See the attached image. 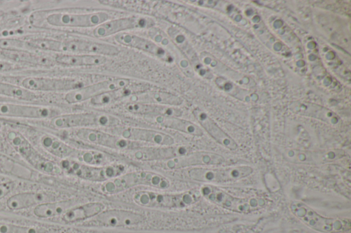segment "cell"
Instances as JSON below:
<instances>
[{
    "label": "cell",
    "instance_id": "cell-1",
    "mask_svg": "<svg viewBox=\"0 0 351 233\" xmlns=\"http://www.w3.org/2000/svg\"><path fill=\"white\" fill-rule=\"evenodd\" d=\"M171 181L166 176L152 171L138 170L125 172L117 177L102 182L101 190L104 193L117 195L131 189L145 187L157 190H167Z\"/></svg>",
    "mask_w": 351,
    "mask_h": 233
},
{
    "label": "cell",
    "instance_id": "cell-2",
    "mask_svg": "<svg viewBox=\"0 0 351 233\" xmlns=\"http://www.w3.org/2000/svg\"><path fill=\"white\" fill-rule=\"evenodd\" d=\"M130 200L134 204L148 208L176 209L191 205L195 196L189 191L163 192L141 189L130 193Z\"/></svg>",
    "mask_w": 351,
    "mask_h": 233
},
{
    "label": "cell",
    "instance_id": "cell-3",
    "mask_svg": "<svg viewBox=\"0 0 351 233\" xmlns=\"http://www.w3.org/2000/svg\"><path fill=\"white\" fill-rule=\"evenodd\" d=\"M177 175L208 184L234 182L250 176L253 169L247 165L226 167H196L174 171Z\"/></svg>",
    "mask_w": 351,
    "mask_h": 233
},
{
    "label": "cell",
    "instance_id": "cell-4",
    "mask_svg": "<svg viewBox=\"0 0 351 233\" xmlns=\"http://www.w3.org/2000/svg\"><path fill=\"white\" fill-rule=\"evenodd\" d=\"M68 174L91 181L104 182L126 172L124 165L112 163L104 166L90 165L75 159H63L60 165Z\"/></svg>",
    "mask_w": 351,
    "mask_h": 233
},
{
    "label": "cell",
    "instance_id": "cell-5",
    "mask_svg": "<svg viewBox=\"0 0 351 233\" xmlns=\"http://www.w3.org/2000/svg\"><path fill=\"white\" fill-rule=\"evenodd\" d=\"M200 191L210 202L233 212L247 213L256 210L265 205V200L261 197H235L211 184L203 186Z\"/></svg>",
    "mask_w": 351,
    "mask_h": 233
},
{
    "label": "cell",
    "instance_id": "cell-6",
    "mask_svg": "<svg viewBox=\"0 0 351 233\" xmlns=\"http://www.w3.org/2000/svg\"><path fill=\"white\" fill-rule=\"evenodd\" d=\"M49 124L56 128H81L95 126L112 128L119 126L120 120L104 113H75L55 116L50 119Z\"/></svg>",
    "mask_w": 351,
    "mask_h": 233
},
{
    "label": "cell",
    "instance_id": "cell-7",
    "mask_svg": "<svg viewBox=\"0 0 351 233\" xmlns=\"http://www.w3.org/2000/svg\"><path fill=\"white\" fill-rule=\"evenodd\" d=\"M290 210L302 223L316 231L337 232L349 228V223L346 220L324 217L302 202H293Z\"/></svg>",
    "mask_w": 351,
    "mask_h": 233
},
{
    "label": "cell",
    "instance_id": "cell-8",
    "mask_svg": "<svg viewBox=\"0 0 351 233\" xmlns=\"http://www.w3.org/2000/svg\"><path fill=\"white\" fill-rule=\"evenodd\" d=\"M146 215L123 209L104 210L96 216L82 222L87 227L133 228L145 224Z\"/></svg>",
    "mask_w": 351,
    "mask_h": 233
},
{
    "label": "cell",
    "instance_id": "cell-9",
    "mask_svg": "<svg viewBox=\"0 0 351 233\" xmlns=\"http://www.w3.org/2000/svg\"><path fill=\"white\" fill-rule=\"evenodd\" d=\"M74 135L82 142L125 152L148 146L93 128H77Z\"/></svg>",
    "mask_w": 351,
    "mask_h": 233
},
{
    "label": "cell",
    "instance_id": "cell-10",
    "mask_svg": "<svg viewBox=\"0 0 351 233\" xmlns=\"http://www.w3.org/2000/svg\"><path fill=\"white\" fill-rule=\"evenodd\" d=\"M112 14L106 11L84 13L56 12L47 17L51 25L66 27H93L110 20Z\"/></svg>",
    "mask_w": 351,
    "mask_h": 233
},
{
    "label": "cell",
    "instance_id": "cell-11",
    "mask_svg": "<svg viewBox=\"0 0 351 233\" xmlns=\"http://www.w3.org/2000/svg\"><path fill=\"white\" fill-rule=\"evenodd\" d=\"M7 138L16 151L38 170L51 174H60L62 172L60 166L39 154L19 133L10 131Z\"/></svg>",
    "mask_w": 351,
    "mask_h": 233
},
{
    "label": "cell",
    "instance_id": "cell-12",
    "mask_svg": "<svg viewBox=\"0 0 351 233\" xmlns=\"http://www.w3.org/2000/svg\"><path fill=\"white\" fill-rule=\"evenodd\" d=\"M111 133L128 140L149 146H171L175 144L174 138L164 132L154 129L117 126L112 128Z\"/></svg>",
    "mask_w": 351,
    "mask_h": 233
},
{
    "label": "cell",
    "instance_id": "cell-13",
    "mask_svg": "<svg viewBox=\"0 0 351 233\" xmlns=\"http://www.w3.org/2000/svg\"><path fill=\"white\" fill-rule=\"evenodd\" d=\"M223 158L217 154L195 152L174 157L173 159L155 162L156 167L167 171H176L191 167L214 165L222 163Z\"/></svg>",
    "mask_w": 351,
    "mask_h": 233
},
{
    "label": "cell",
    "instance_id": "cell-14",
    "mask_svg": "<svg viewBox=\"0 0 351 233\" xmlns=\"http://www.w3.org/2000/svg\"><path fill=\"white\" fill-rule=\"evenodd\" d=\"M130 84L131 81L128 79H109L71 90L66 94L64 98L68 103H79L104 93L125 87Z\"/></svg>",
    "mask_w": 351,
    "mask_h": 233
},
{
    "label": "cell",
    "instance_id": "cell-15",
    "mask_svg": "<svg viewBox=\"0 0 351 233\" xmlns=\"http://www.w3.org/2000/svg\"><path fill=\"white\" fill-rule=\"evenodd\" d=\"M60 115L53 107L0 102V117L49 119Z\"/></svg>",
    "mask_w": 351,
    "mask_h": 233
},
{
    "label": "cell",
    "instance_id": "cell-16",
    "mask_svg": "<svg viewBox=\"0 0 351 233\" xmlns=\"http://www.w3.org/2000/svg\"><path fill=\"white\" fill-rule=\"evenodd\" d=\"M60 52L67 54H93L114 56L119 53V49L111 44L86 40L80 38L60 41Z\"/></svg>",
    "mask_w": 351,
    "mask_h": 233
},
{
    "label": "cell",
    "instance_id": "cell-17",
    "mask_svg": "<svg viewBox=\"0 0 351 233\" xmlns=\"http://www.w3.org/2000/svg\"><path fill=\"white\" fill-rule=\"evenodd\" d=\"M114 40L121 45L134 48L167 62L173 60L170 51L158 46L151 40L128 32H122L114 36Z\"/></svg>",
    "mask_w": 351,
    "mask_h": 233
},
{
    "label": "cell",
    "instance_id": "cell-18",
    "mask_svg": "<svg viewBox=\"0 0 351 233\" xmlns=\"http://www.w3.org/2000/svg\"><path fill=\"white\" fill-rule=\"evenodd\" d=\"M187 153L182 146H145L125 152L130 158L140 161H163Z\"/></svg>",
    "mask_w": 351,
    "mask_h": 233
},
{
    "label": "cell",
    "instance_id": "cell-19",
    "mask_svg": "<svg viewBox=\"0 0 351 233\" xmlns=\"http://www.w3.org/2000/svg\"><path fill=\"white\" fill-rule=\"evenodd\" d=\"M152 20L141 16H127L117 19H110L97 27L93 30L96 38H104L114 36L124 31L135 28H145L150 26Z\"/></svg>",
    "mask_w": 351,
    "mask_h": 233
},
{
    "label": "cell",
    "instance_id": "cell-20",
    "mask_svg": "<svg viewBox=\"0 0 351 233\" xmlns=\"http://www.w3.org/2000/svg\"><path fill=\"white\" fill-rule=\"evenodd\" d=\"M22 86L29 91H71L83 87L80 80L47 77H27L23 80Z\"/></svg>",
    "mask_w": 351,
    "mask_h": 233
},
{
    "label": "cell",
    "instance_id": "cell-21",
    "mask_svg": "<svg viewBox=\"0 0 351 233\" xmlns=\"http://www.w3.org/2000/svg\"><path fill=\"white\" fill-rule=\"evenodd\" d=\"M145 119L162 127L174 130L185 134L200 136L202 131L197 125L180 117L165 115L144 116Z\"/></svg>",
    "mask_w": 351,
    "mask_h": 233
},
{
    "label": "cell",
    "instance_id": "cell-22",
    "mask_svg": "<svg viewBox=\"0 0 351 233\" xmlns=\"http://www.w3.org/2000/svg\"><path fill=\"white\" fill-rule=\"evenodd\" d=\"M106 206L101 202L80 204L72 207L61 215V219L66 223L85 221L105 210Z\"/></svg>",
    "mask_w": 351,
    "mask_h": 233
},
{
    "label": "cell",
    "instance_id": "cell-23",
    "mask_svg": "<svg viewBox=\"0 0 351 233\" xmlns=\"http://www.w3.org/2000/svg\"><path fill=\"white\" fill-rule=\"evenodd\" d=\"M127 100L126 102H142L171 107H177L182 102V100L178 96L165 91L147 90L133 94Z\"/></svg>",
    "mask_w": 351,
    "mask_h": 233
},
{
    "label": "cell",
    "instance_id": "cell-24",
    "mask_svg": "<svg viewBox=\"0 0 351 233\" xmlns=\"http://www.w3.org/2000/svg\"><path fill=\"white\" fill-rule=\"evenodd\" d=\"M149 88V85H133L131 83L125 87L110 91L97 96L90 99V102L93 105L97 107L106 106L122 100L123 98H128L133 94L147 91Z\"/></svg>",
    "mask_w": 351,
    "mask_h": 233
},
{
    "label": "cell",
    "instance_id": "cell-25",
    "mask_svg": "<svg viewBox=\"0 0 351 233\" xmlns=\"http://www.w3.org/2000/svg\"><path fill=\"white\" fill-rule=\"evenodd\" d=\"M123 109L132 114L143 116L151 115H165L180 117L181 109L176 107L142 102H126Z\"/></svg>",
    "mask_w": 351,
    "mask_h": 233
},
{
    "label": "cell",
    "instance_id": "cell-26",
    "mask_svg": "<svg viewBox=\"0 0 351 233\" xmlns=\"http://www.w3.org/2000/svg\"><path fill=\"white\" fill-rule=\"evenodd\" d=\"M193 113L202 126L219 143L230 150L237 148V143L234 141L224 133L204 111L197 108L193 111Z\"/></svg>",
    "mask_w": 351,
    "mask_h": 233
},
{
    "label": "cell",
    "instance_id": "cell-27",
    "mask_svg": "<svg viewBox=\"0 0 351 233\" xmlns=\"http://www.w3.org/2000/svg\"><path fill=\"white\" fill-rule=\"evenodd\" d=\"M78 204V200L75 198L43 202L34 207V214L39 218H52L61 216L69 209Z\"/></svg>",
    "mask_w": 351,
    "mask_h": 233
},
{
    "label": "cell",
    "instance_id": "cell-28",
    "mask_svg": "<svg viewBox=\"0 0 351 233\" xmlns=\"http://www.w3.org/2000/svg\"><path fill=\"white\" fill-rule=\"evenodd\" d=\"M56 61L66 66H99L107 61V57L93 54L60 53L56 56Z\"/></svg>",
    "mask_w": 351,
    "mask_h": 233
},
{
    "label": "cell",
    "instance_id": "cell-29",
    "mask_svg": "<svg viewBox=\"0 0 351 233\" xmlns=\"http://www.w3.org/2000/svg\"><path fill=\"white\" fill-rule=\"evenodd\" d=\"M46 200L47 196L41 193L22 192L10 197L6 201V206L12 210H19L35 207Z\"/></svg>",
    "mask_w": 351,
    "mask_h": 233
},
{
    "label": "cell",
    "instance_id": "cell-30",
    "mask_svg": "<svg viewBox=\"0 0 351 233\" xmlns=\"http://www.w3.org/2000/svg\"><path fill=\"white\" fill-rule=\"evenodd\" d=\"M40 142L45 150L62 160L74 156L77 152L74 148L51 135L44 134Z\"/></svg>",
    "mask_w": 351,
    "mask_h": 233
},
{
    "label": "cell",
    "instance_id": "cell-31",
    "mask_svg": "<svg viewBox=\"0 0 351 233\" xmlns=\"http://www.w3.org/2000/svg\"><path fill=\"white\" fill-rule=\"evenodd\" d=\"M75 155L77 161L90 165L104 166L115 163L117 161L110 154L97 150L77 151Z\"/></svg>",
    "mask_w": 351,
    "mask_h": 233
},
{
    "label": "cell",
    "instance_id": "cell-32",
    "mask_svg": "<svg viewBox=\"0 0 351 233\" xmlns=\"http://www.w3.org/2000/svg\"><path fill=\"white\" fill-rule=\"evenodd\" d=\"M0 95L23 100H31L36 98V94L24 87L0 81Z\"/></svg>",
    "mask_w": 351,
    "mask_h": 233
},
{
    "label": "cell",
    "instance_id": "cell-33",
    "mask_svg": "<svg viewBox=\"0 0 351 233\" xmlns=\"http://www.w3.org/2000/svg\"><path fill=\"white\" fill-rule=\"evenodd\" d=\"M0 233H48L45 228L0 221Z\"/></svg>",
    "mask_w": 351,
    "mask_h": 233
},
{
    "label": "cell",
    "instance_id": "cell-34",
    "mask_svg": "<svg viewBox=\"0 0 351 233\" xmlns=\"http://www.w3.org/2000/svg\"><path fill=\"white\" fill-rule=\"evenodd\" d=\"M0 49L5 51H27L32 49L27 41L14 38L0 39Z\"/></svg>",
    "mask_w": 351,
    "mask_h": 233
},
{
    "label": "cell",
    "instance_id": "cell-35",
    "mask_svg": "<svg viewBox=\"0 0 351 233\" xmlns=\"http://www.w3.org/2000/svg\"><path fill=\"white\" fill-rule=\"evenodd\" d=\"M30 47L33 49H39L45 51H51L60 52V41L47 39L36 38L27 41Z\"/></svg>",
    "mask_w": 351,
    "mask_h": 233
},
{
    "label": "cell",
    "instance_id": "cell-36",
    "mask_svg": "<svg viewBox=\"0 0 351 233\" xmlns=\"http://www.w3.org/2000/svg\"><path fill=\"white\" fill-rule=\"evenodd\" d=\"M15 183L12 181L2 182L0 183V200L9 195L15 188Z\"/></svg>",
    "mask_w": 351,
    "mask_h": 233
},
{
    "label": "cell",
    "instance_id": "cell-37",
    "mask_svg": "<svg viewBox=\"0 0 351 233\" xmlns=\"http://www.w3.org/2000/svg\"><path fill=\"white\" fill-rule=\"evenodd\" d=\"M10 66L8 63H3L2 61H0V70L9 69Z\"/></svg>",
    "mask_w": 351,
    "mask_h": 233
},
{
    "label": "cell",
    "instance_id": "cell-38",
    "mask_svg": "<svg viewBox=\"0 0 351 233\" xmlns=\"http://www.w3.org/2000/svg\"><path fill=\"white\" fill-rule=\"evenodd\" d=\"M1 126H1V123L0 122V130H1Z\"/></svg>",
    "mask_w": 351,
    "mask_h": 233
}]
</instances>
